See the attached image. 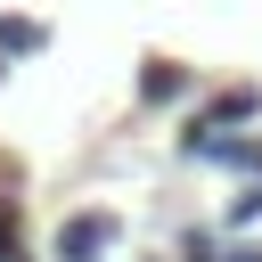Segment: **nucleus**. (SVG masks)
Segmentation results:
<instances>
[{"instance_id": "1", "label": "nucleus", "mask_w": 262, "mask_h": 262, "mask_svg": "<svg viewBox=\"0 0 262 262\" xmlns=\"http://www.w3.org/2000/svg\"><path fill=\"white\" fill-rule=\"evenodd\" d=\"M115 237H123V221H115L106 205H82V213L57 221V262H106Z\"/></svg>"}, {"instance_id": "2", "label": "nucleus", "mask_w": 262, "mask_h": 262, "mask_svg": "<svg viewBox=\"0 0 262 262\" xmlns=\"http://www.w3.org/2000/svg\"><path fill=\"white\" fill-rule=\"evenodd\" d=\"M180 156L188 164H221L237 180H262V139H246V131H180Z\"/></svg>"}, {"instance_id": "3", "label": "nucleus", "mask_w": 262, "mask_h": 262, "mask_svg": "<svg viewBox=\"0 0 262 262\" xmlns=\"http://www.w3.org/2000/svg\"><path fill=\"white\" fill-rule=\"evenodd\" d=\"M262 115V90L254 82H229V90H213L196 115H188V131H237V123H254Z\"/></svg>"}, {"instance_id": "4", "label": "nucleus", "mask_w": 262, "mask_h": 262, "mask_svg": "<svg viewBox=\"0 0 262 262\" xmlns=\"http://www.w3.org/2000/svg\"><path fill=\"white\" fill-rule=\"evenodd\" d=\"M180 98H188V66L147 57V66H139V106H180Z\"/></svg>"}, {"instance_id": "5", "label": "nucleus", "mask_w": 262, "mask_h": 262, "mask_svg": "<svg viewBox=\"0 0 262 262\" xmlns=\"http://www.w3.org/2000/svg\"><path fill=\"white\" fill-rule=\"evenodd\" d=\"M41 49H49L41 16H0V57H41Z\"/></svg>"}, {"instance_id": "6", "label": "nucleus", "mask_w": 262, "mask_h": 262, "mask_svg": "<svg viewBox=\"0 0 262 262\" xmlns=\"http://www.w3.org/2000/svg\"><path fill=\"white\" fill-rule=\"evenodd\" d=\"M172 262H221V237H213V229H180Z\"/></svg>"}, {"instance_id": "7", "label": "nucleus", "mask_w": 262, "mask_h": 262, "mask_svg": "<svg viewBox=\"0 0 262 262\" xmlns=\"http://www.w3.org/2000/svg\"><path fill=\"white\" fill-rule=\"evenodd\" d=\"M246 221H262V180H246V188L229 196V229H246Z\"/></svg>"}, {"instance_id": "8", "label": "nucleus", "mask_w": 262, "mask_h": 262, "mask_svg": "<svg viewBox=\"0 0 262 262\" xmlns=\"http://www.w3.org/2000/svg\"><path fill=\"white\" fill-rule=\"evenodd\" d=\"M0 254H16V205L0 196Z\"/></svg>"}, {"instance_id": "9", "label": "nucleus", "mask_w": 262, "mask_h": 262, "mask_svg": "<svg viewBox=\"0 0 262 262\" xmlns=\"http://www.w3.org/2000/svg\"><path fill=\"white\" fill-rule=\"evenodd\" d=\"M0 74H8V57H0Z\"/></svg>"}]
</instances>
